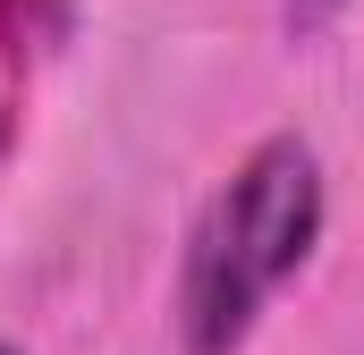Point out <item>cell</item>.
<instances>
[{
  "label": "cell",
  "mask_w": 364,
  "mask_h": 355,
  "mask_svg": "<svg viewBox=\"0 0 364 355\" xmlns=\"http://www.w3.org/2000/svg\"><path fill=\"white\" fill-rule=\"evenodd\" d=\"M314 246H322V161L305 136H263L186 237V355H237L255 313L314 263Z\"/></svg>",
  "instance_id": "6da1fadb"
},
{
  "label": "cell",
  "mask_w": 364,
  "mask_h": 355,
  "mask_svg": "<svg viewBox=\"0 0 364 355\" xmlns=\"http://www.w3.org/2000/svg\"><path fill=\"white\" fill-rule=\"evenodd\" d=\"M0 355H17V347H9V339H0Z\"/></svg>",
  "instance_id": "3957f363"
},
{
  "label": "cell",
  "mask_w": 364,
  "mask_h": 355,
  "mask_svg": "<svg viewBox=\"0 0 364 355\" xmlns=\"http://www.w3.org/2000/svg\"><path fill=\"white\" fill-rule=\"evenodd\" d=\"M339 9H348V0H288V34H322Z\"/></svg>",
  "instance_id": "7a4b0ae2"
}]
</instances>
